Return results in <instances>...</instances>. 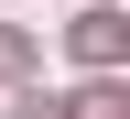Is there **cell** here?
Instances as JSON below:
<instances>
[{"label": "cell", "mask_w": 130, "mask_h": 119, "mask_svg": "<svg viewBox=\"0 0 130 119\" xmlns=\"http://www.w3.org/2000/svg\"><path fill=\"white\" fill-rule=\"evenodd\" d=\"M11 119H65V97H22V108H11Z\"/></svg>", "instance_id": "cell-3"}, {"label": "cell", "mask_w": 130, "mask_h": 119, "mask_svg": "<svg viewBox=\"0 0 130 119\" xmlns=\"http://www.w3.org/2000/svg\"><path fill=\"white\" fill-rule=\"evenodd\" d=\"M65 119H130V108H119V87H108V76H98L87 97H65Z\"/></svg>", "instance_id": "cell-2"}, {"label": "cell", "mask_w": 130, "mask_h": 119, "mask_svg": "<svg viewBox=\"0 0 130 119\" xmlns=\"http://www.w3.org/2000/svg\"><path fill=\"white\" fill-rule=\"evenodd\" d=\"M76 54L87 65H119V11H87V22H76Z\"/></svg>", "instance_id": "cell-1"}]
</instances>
